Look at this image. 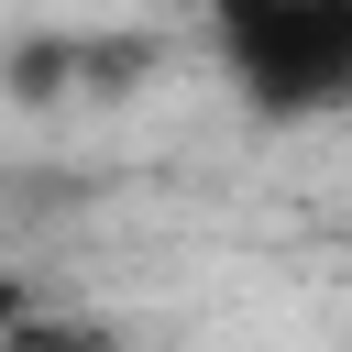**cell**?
Returning <instances> with one entry per match:
<instances>
[{"label":"cell","mask_w":352,"mask_h":352,"mask_svg":"<svg viewBox=\"0 0 352 352\" xmlns=\"http://www.w3.org/2000/svg\"><path fill=\"white\" fill-rule=\"evenodd\" d=\"M22 341H33V286L0 264V352H22Z\"/></svg>","instance_id":"1"}]
</instances>
